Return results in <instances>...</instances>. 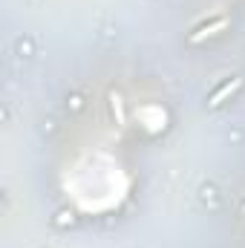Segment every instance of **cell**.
<instances>
[{
    "label": "cell",
    "mask_w": 245,
    "mask_h": 248,
    "mask_svg": "<svg viewBox=\"0 0 245 248\" xmlns=\"http://www.w3.org/2000/svg\"><path fill=\"white\" fill-rule=\"evenodd\" d=\"M240 87H243V78H231V81H225V84H222L216 93H211V95H208V107L214 110V107L225 104V101H228V98H231V95H234Z\"/></svg>",
    "instance_id": "7a4b0ae2"
},
{
    "label": "cell",
    "mask_w": 245,
    "mask_h": 248,
    "mask_svg": "<svg viewBox=\"0 0 245 248\" xmlns=\"http://www.w3.org/2000/svg\"><path fill=\"white\" fill-rule=\"evenodd\" d=\"M228 23H231V17H216V20H211V23H202V26L190 35V44H202V41L219 35L222 29H228Z\"/></svg>",
    "instance_id": "6da1fadb"
},
{
    "label": "cell",
    "mask_w": 245,
    "mask_h": 248,
    "mask_svg": "<svg viewBox=\"0 0 245 248\" xmlns=\"http://www.w3.org/2000/svg\"><path fill=\"white\" fill-rule=\"evenodd\" d=\"M110 107H113V116H116V124H124L127 116H124V98L119 93H110Z\"/></svg>",
    "instance_id": "3957f363"
}]
</instances>
